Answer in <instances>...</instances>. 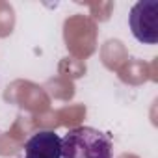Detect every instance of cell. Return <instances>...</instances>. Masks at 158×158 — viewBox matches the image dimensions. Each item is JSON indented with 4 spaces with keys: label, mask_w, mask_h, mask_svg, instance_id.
Wrapping results in <instances>:
<instances>
[{
    "label": "cell",
    "mask_w": 158,
    "mask_h": 158,
    "mask_svg": "<svg viewBox=\"0 0 158 158\" xmlns=\"http://www.w3.org/2000/svg\"><path fill=\"white\" fill-rule=\"evenodd\" d=\"M61 158H114L112 138L93 127H74L61 138Z\"/></svg>",
    "instance_id": "1"
},
{
    "label": "cell",
    "mask_w": 158,
    "mask_h": 158,
    "mask_svg": "<svg viewBox=\"0 0 158 158\" xmlns=\"http://www.w3.org/2000/svg\"><path fill=\"white\" fill-rule=\"evenodd\" d=\"M128 24L132 35L143 45L158 43V2L156 0H139L130 10Z\"/></svg>",
    "instance_id": "2"
},
{
    "label": "cell",
    "mask_w": 158,
    "mask_h": 158,
    "mask_svg": "<svg viewBox=\"0 0 158 158\" xmlns=\"http://www.w3.org/2000/svg\"><path fill=\"white\" fill-rule=\"evenodd\" d=\"M24 158H61V138L54 130H37L24 143Z\"/></svg>",
    "instance_id": "3"
}]
</instances>
